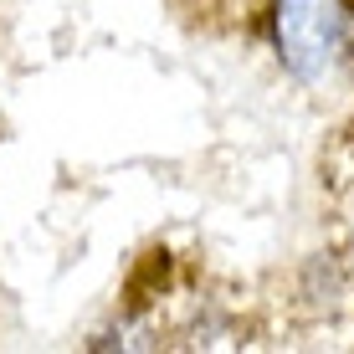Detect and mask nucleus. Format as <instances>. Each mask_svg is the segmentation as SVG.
I'll return each mask as SVG.
<instances>
[{"instance_id":"f257e3e1","label":"nucleus","mask_w":354,"mask_h":354,"mask_svg":"<svg viewBox=\"0 0 354 354\" xmlns=\"http://www.w3.org/2000/svg\"><path fill=\"white\" fill-rule=\"evenodd\" d=\"M262 31L303 88H328L354 67V10L344 0H262Z\"/></svg>"},{"instance_id":"f03ea898","label":"nucleus","mask_w":354,"mask_h":354,"mask_svg":"<svg viewBox=\"0 0 354 354\" xmlns=\"http://www.w3.org/2000/svg\"><path fill=\"white\" fill-rule=\"evenodd\" d=\"M344 257H349V267H354V185H349V195H344Z\"/></svg>"}]
</instances>
